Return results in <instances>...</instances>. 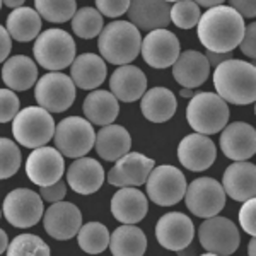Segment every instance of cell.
<instances>
[{
  "instance_id": "cell-49",
  "label": "cell",
  "mask_w": 256,
  "mask_h": 256,
  "mask_svg": "<svg viewBox=\"0 0 256 256\" xmlns=\"http://www.w3.org/2000/svg\"><path fill=\"white\" fill-rule=\"evenodd\" d=\"M4 4H6L7 7H10V9H18V7H22V4L26 2V0H2Z\"/></svg>"
},
{
  "instance_id": "cell-2",
  "label": "cell",
  "mask_w": 256,
  "mask_h": 256,
  "mask_svg": "<svg viewBox=\"0 0 256 256\" xmlns=\"http://www.w3.org/2000/svg\"><path fill=\"white\" fill-rule=\"evenodd\" d=\"M214 88L226 102L251 104L256 99V68L244 60L227 58L214 68Z\"/></svg>"
},
{
  "instance_id": "cell-24",
  "label": "cell",
  "mask_w": 256,
  "mask_h": 256,
  "mask_svg": "<svg viewBox=\"0 0 256 256\" xmlns=\"http://www.w3.org/2000/svg\"><path fill=\"white\" fill-rule=\"evenodd\" d=\"M169 6L164 0H130L128 6V19L134 26L144 31L168 28L171 22Z\"/></svg>"
},
{
  "instance_id": "cell-19",
  "label": "cell",
  "mask_w": 256,
  "mask_h": 256,
  "mask_svg": "<svg viewBox=\"0 0 256 256\" xmlns=\"http://www.w3.org/2000/svg\"><path fill=\"white\" fill-rule=\"evenodd\" d=\"M220 150L230 160H248L256 152V132L250 123L234 122L222 128Z\"/></svg>"
},
{
  "instance_id": "cell-12",
  "label": "cell",
  "mask_w": 256,
  "mask_h": 256,
  "mask_svg": "<svg viewBox=\"0 0 256 256\" xmlns=\"http://www.w3.org/2000/svg\"><path fill=\"white\" fill-rule=\"evenodd\" d=\"M2 214L10 226L28 229L38 224L43 217V198L30 188L12 190L4 200Z\"/></svg>"
},
{
  "instance_id": "cell-28",
  "label": "cell",
  "mask_w": 256,
  "mask_h": 256,
  "mask_svg": "<svg viewBox=\"0 0 256 256\" xmlns=\"http://www.w3.org/2000/svg\"><path fill=\"white\" fill-rule=\"evenodd\" d=\"M142 114L150 123H164L174 116L178 110L176 96L168 88H152L140 98Z\"/></svg>"
},
{
  "instance_id": "cell-34",
  "label": "cell",
  "mask_w": 256,
  "mask_h": 256,
  "mask_svg": "<svg viewBox=\"0 0 256 256\" xmlns=\"http://www.w3.org/2000/svg\"><path fill=\"white\" fill-rule=\"evenodd\" d=\"M102 28H104L102 16L94 7H82V9L76 10L72 18V30L82 40L96 38L102 31Z\"/></svg>"
},
{
  "instance_id": "cell-25",
  "label": "cell",
  "mask_w": 256,
  "mask_h": 256,
  "mask_svg": "<svg viewBox=\"0 0 256 256\" xmlns=\"http://www.w3.org/2000/svg\"><path fill=\"white\" fill-rule=\"evenodd\" d=\"M110 89L118 101L134 102L147 90V77L135 65H120L110 79Z\"/></svg>"
},
{
  "instance_id": "cell-5",
  "label": "cell",
  "mask_w": 256,
  "mask_h": 256,
  "mask_svg": "<svg viewBox=\"0 0 256 256\" xmlns=\"http://www.w3.org/2000/svg\"><path fill=\"white\" fill-rule=\"evenodd\" d=\"M36 64L50 72H60L76 58V41L67 31L52 28L40 32L32 46Z\"/></svg>"
},
{
  "instance_id": "cell-1",
  "label": "cell",
  "mask_w": 256,
  "mask_h": 256,
  "mask_svg": "<svg viewBox=\"0 0 256 256\" xmlns=\"http://www.w3.org/2000/svg\"><path fill=\"white\" fill-rule=\"evenodd\" d=\"M244 18L230 6H216L200 16L196 34L200 43L214 53H230L244 34Z\"/></svg>"
},
{
  "instance_id": "cell-33",
  "label": "cell",
  "mask_w": 256,
  "mask_h": 256,
  "mask_svg": "<svg viewBox=\"0 0 256 256\" xmlns=\"http://www.w3.org/2000/svg\"><path fill=\"white\" fill-rule=\"evenodd\" d=\"M77 242L86 253L99 254L108 250L110 230L101 222H88V224L80 226L79 232H77Z\"/></svg>"
},
{
  "instance_id": "cell-39",
  "label": "cell",
  "mask_w": 256,
  "mask_h": 256,
  "mask_svg": "<svg viewBox=\"0 0 256 256\" xmlns=\"http://www.w3.org/2000/svg\"><path fill=\"white\" fill-rule=\"evenodd\" d=\"M19 113V98L16 90L0 89V123L12 122Z\"/></svg>"
},
{
  "instance_id": "cell-6",
  "label": "cell",
  "mask_w": 256,
  "mask_h": 256,
  "mask_svg": "<svg viewBox=\"0 0 256 256\" xmlns=\"http://www.w3.org/2000/svg\"><path fill=\"white\" fill-rule=\"evenodd\" d=\"M12 122V135L22 147L36 148L46 146L55 135V122L52 113L41 106H28L19 110Z\"/></svg>"
},
{
  "instance_id": "cell-14",
  "label": "cell",
  "mask_w": 256,
  "mask_h": 256,
  "mask_svg": "<svg viewBox=\"0 0 256 256\" xmlns=\"http://www.w3.org/2000/svg\"><path fill=\"white\" fill-rule=\"evenodd\" d=\"M65 172L64 156L58 148L41 146L28 156L26 174L38 186H48L62 180Z\"/></svg>"
},
{
  "instance_id": "cell-31",
  "label": "cell",
  "mask_w": 256,
  "mask_h": 256,
  "mask_svg": "<svg viewBox=\"0 0 256 256\" xmlns=\"http://www.w3.org/2000/svg\"><path fill=\"white\" fill-rule=\"evenodd\" d=\"M41 28H43L41 16L36 12V9H31V7L12 9L6 24V30L10 34V38L19 41V43L34 41L41 32Z\"/></svg>"
},
{
  "instance_id": "cell-21",
  "label": "cell",
  "mask_w": 256,
  "mask_h": 256,
  "mask_svg": "<svg viewBox=\"0 0 256 256\" xmlns=\"http://www.w3.org/2000/svg\"><path fill=\"white\" fill-rule=\"evenodd\" d=\"M148 212V198L137 186L120 188L111 198V214L122 224H138Z\"/></svg>"
},
{
  "instance_id": "cell-29",
  "label": "cell",
  "mask_w": 256,
  "mask_h": 256,
  "mask_svg": "<svg viewBox=\"0 0 256 256\" xmlns=\"http://www.w3.org/2000/svg\"><path fill=\"white\" fill-rule=\"evenodd\" d=\"M2 80L12 90H28L38 80V65L26 55H12L2 67Z\"/></svg>"
},
{
  "instance_id": "cell-54",
  "label": "cell",
  "mask_w": 256,
  "mask_h": 256,
  "mask_svg": "<svg viewBox=\"0 0 256 256\" xmlns=\"http://www.w3.org/2000/svg\"><path fill=\"white\" fill-rule=\"evenodd\" d=\"M0 216H2V212H0Z\"/></svg>"
},
{
  "instance_id": "cell-44",
  "label": "cell",
  "mask_w": 256,
  "mask_h": 256,
  "mask_svg": "<svg viewBox=\"0 0 256 256\" xmlns=\"http://www.w3.org/2000/svg\"><path fill=\"white\" fill-rule=\"evenodd\" d=\"M230 7L239 12L242 18L253 19L256 16V0H229Z\"/></svg>"
},
{
  "instance_id": "cell-35",
  "label": "cell",
  "mask_w": 256,
  "mask_h": 256,
  "mask_svg": "<svg viewBox=\"0 0 256 256\" xmlns=\"http://www.w3.org/2000/svg\"><path fill=\"white\" fill-rule=\"evenodd\" d=\"M36 12L48 22H67L77 10L76 0H34Z\"/></svg>"
},
{
  "instance_id": "cell-52",
  "label": "cell",
  "mask_w": 256,
  "mask_h": 256,
  "mask_svg": "<svg viewBox=\"0 0 256 256\" xmlns=\"http://www.w3.org/2000/svg\"><path fill=\"white\" fill-rule=\"evenodd\" d=\"M164 2H168V4H174V2H178V0H164Z\"/></svg>"
},
{
  "instance_id": "cell-30",
  "label": "cell",
  "mask_w": 256,
  "mask_h": 256,
  "mask_svg": "<svg viewBox=\"0 0 256 256\" xmlns=\"http://www.w3.org/2000/svg\"><path fill=\"white\" fill-rule=\"evenodd\" d=\"M84 116L89 120L92 125L104 126L113 123L118 118L120 104L118 99L113 96L111 90L94 89L88 98L84 99Z\"/></svg>"
},
{
  "instance_id": "cell-3",
  "label": "cell",
  "mask_w": 256,
  "mask_h": 256,
  "mask_svg": "<svg viewBox=\"0 0 256 256\" xmlns=\"http://www.w3.org/2000/svg\"><path fill=\"white\" fill-rule=\"evenodd\" d=\"M142 36L130 20H113L99 32L98 48L102 60L113 65H126L140 55Z\"/></svg>"
},
{
  "instance_id": "cell-51",
  "label": "cell",
  "mask_w": 256,
  "mask_h": 256,
  "mask_svg": "<svg viewBox=\"0 0 256 256\" xmlns=\"http://www.w3.org/2000/svg\"><path fill=\"white\" fill-rule=\"evenodd\" d=\"M181 96H183V98H186V99H190V98L193 96V89L183 88V89H181Z\"/></svg>"
},
{
  "instance_id": "cell-41",
  "label": "cell",
  "mask_w": 256,
  "mask_h": 256,
  "mask_svg": "<svg viewBox=\"0 0 256 256\" xmlns=\"http://www.w3.org/2000/svg\"><path fill=\"white\" fill-rule=\"evenodd\" d=\"M130 0H96V9L101 16L106 18H120L126 14Z\"/></svg>"
},
{
  "instance_id": "cell-9",
  "label": "cell",
  "mask_w": 256,
  "mask_h": 256,
  "mask_svg": "<svg viewBox=\"0 0 256 256\" xmlns=\"http://www.w3.org/2000/svg\"><path fill=\"white\" fill-rule=\"evenodd\" d=\"M198 241L210 254L229 256L236 253L241 236L238 226L230 218L214 216L207 217L198 227Z\"/></svg>"
},
{
  "instance_id": "cell-26",
  "label": "cell",
  "mask_w": 256,
  "mask_h": 256,
  "mask_svg": "<svg viewBox=\"0 0 256 256\" xmlns=\"http://www.w3.org/2000/svg\"><path fill=\"white\" fill-rule=\"evenodd\" d=\"M108 70L102 56L94 53H82L76 56L70 65V79L76 88L84 90H94L106 80Z\"/></svg>"
},
{
  "instance_id": "cell-7",
  "label": "cell",
  "mask_w": 256,
  "mask_h": 256,
  "mask_svg": "<svg viewBox=\"0 0 256 256\" xmlns=\"http://www.w3.org/2000/svg\"><path fill=\"white\" fill-rule=\"evenodd\" d=\"M55 147L62 156L70 159L84 158L92 150L96 132L92 123L80 116H68L55 126Z\"/></svg>"
},
{
  "instance_id": "cell-38",
  "label": "cell",
  "mask_w": 256,
  "mask_h": 256,
  "mask_svg": "<svg viewBox=\"0 0 256 256\" xmlns=\"http://www.w3.org/2000/svg\"><path fill=\"white\" fill-rule=\"evenodd\" d=\"M22 156L18 144L10 138L0 137V180H9L19 171Z\"/></svg>"
},
{
  "instance_id": "cell-36",
  "label": "cell",
  "mask_w": 256,
  "mask_h": 256,
  "mask_svg": "<svg viewBox=\"0 0 256 256\" xmlns=\"http://www.w3.org/2000/svg\"><path fill=\"white\" fill-rule=\"evenodd\" d=\"M9 256H50V246L43 241L40 236L34 234H20V236L14 238L7 246L6 251Z\"/></svg>"
},
{
  "instance_id": "cell-46",
  "label": "cell",
  "mask_w": 256,
  "mask_h": 256,
  "mask_svg": "<svg viewBox=\"0 0 256 256\" xmlns=\"http://www.w3.org/2000/svg\"><path fill=\"white\" fill-rule=\"evenodd\" d=\"M205 56H207L208 64L216 67V65H218L220 62H224V60L229 58V53H214V52H208Z\"/></svg>"
},
{
  "instance_id": "cell-13",
  "label": "cell",
  "mask_w": 256,
  "mask_h": 256,
  "mask_svg": "<svg viewBox=\"0 0 256 256\" xmlns=\"http://www.w3.org/2000/svg\"><path fill=\"white\" fill-rule=\"evenodd\" d=\"M181 53L180 40L172 31L166 28L152 30L147 32V36L142 40L140 55L144 62L152 68H169L176 62Z\"/></svg>"
},
{
  "instance_id": "cell-27",
  "label": "cell",
  "mask_w": 256,
  "mask_h": 256,
  "mask_svg": "<svg viewBox=\"0 0 256 256\" xmlns=\"http://www.w3.org/2000/svg\"><path fill=\"white\" fill-rule=\"evenodd\" d=\"M96 152L101 159L108 160V162H114L132 148V137L128 130L122 125H104L96 134Z\"/></svg>"
},
{
  "instance_id": "cell-15",
  "label": "cell",
  "mask_w": 256,
  "mask_h": 256,
  "mask_svg": "<svg viewBox=\"0 0 256 256\" xmlns=\"http://www.w3.org/2000/svg\"><path fill=\"white\" fill-rule=\"evenodd\" d=\"M156 238L169 251H183L193 242L195 226L192 218L181 212L164 214L156 226Z\"/></svg>"
},
{
  "instance_id": "cell-42",
  "label": "cell",
  "mask_w": 256,
  "mask_h": 256,
  "mask_svg": "<svg viewBox=\"0 0 256 256\" xmlns=\"http://www.w3.org/2000/svg\"><path fill=\"white\" fill-rule=\"evenodd\" d=\"M40 195L48 204H55V202L64 200L65 195H67V183L58 180L53 184H48V186H40Z\"/></svg>"
},
{
  "instance_id": "cell-4",
  "label": "cell",
  "mask_w": 256,
  "mask_h": 256,
  "mask_svg": "<svg viewBox=\"0 0 256 256\" xmlns=\"http://www.w3.org/2000/svg\"><path fill=\"white\" fill-rule=\"evenodd\" d=\"M229 106L216 92H198L186 106L188 125L204 135H216L229 123Z\"/></svg>"
},
{
  "instance_id": "cell-8",
  "label": "cell",
  "mask_w": 256,
  "mask_h": 256,
  "mask_svg": "<svg viewBox=\"0 0 256 256\" xmlns=\"http://www.w3.org/2000/svg\"><path fill=\"white\" fill-rule=\"evenodd\" d=\"M147 198L159 207H172L180 204L186 192V178L174 166L152 168L146 180Z\"/></svg>"
},
{
  "instance_id": "cell-18",
  "label": "cell",
  "mask_w": 256,
  "mask_h": 256,
  "mask_svg": "<svg viewBox=\"0 0 256 256\" xmlns=\"http://www.w3.org/2000/svg\"><path fill=\"white\" fill-rule=\"evenodd\" d=\"M108 172V183L113 186H140L146 184L148 172L154 168V159L140 154V152H126Z\"/></svg>"
},
{
  "instance_id": "cell-22",
  "label": "cell",
  "mask_w": 256,
  "mask_h": 256,
  "mask_svg": "<svg viewBox=\"0 0 256 256\" xmlns=\"http://www.w3.org/2000/svg\"><path fill=\"white\" fill-rule=\"evenodd\" d=\"M67 183L79 195H92L104 183V169L92 158H77L67 169Z\"/></svg>"
},
{
  "instance_id": "cell-10",
  "label": "cell",
  "mask_w": 256,
  "mask_h": 256,
  "mask_svg": "<svg viewBox=\"0 0 256 256\" xmlns=\"http://www.w3.org/2000/svg\"><path fill=\"white\" fill-rule=\"evenodd\" d=\"M34 98L50 113H64L76 101V84L62 72H50L36 80Z\"/></svg>"
},
{
  "instance_id": "cell-11",
  "label": "cell",
  "mask_w": 256,
  "mask_h": 256,
  "mask_svg": "<svg viewBox=\"0 0 256 256\" xmlns=\"http://www.w3.org/2000/svg\"><path fill=\"white\" fill-rule=\"evenodd\" d=\"M184 204L193 216L207 218L218 216L226 207V192L222 184L214 178H196L186 184Z\"/></svg>"
},
{
  "instance_id": "cell-45",
  "label": "cell",
  "mask_w": 256,
  "mask_h": 256,
  "mask_svg": "<svg viewBox=\"0 0 256 256\" xmlns=\"http://www.w3.org/2000/svg\"><path fill=\"white\" fill-rule=\"evenodd\" d=\"M12 50V38L4 26H0V64L6 62L10 55Z\"/></svg>"
},
{
  "instance_id": "cell-48",
  "label": "cell",
  "mask_w": 256,
  "mask_h": 256,
  "mask_svg": "<svg viewBox=\"0 0 256 256\" xmlns=\"http://www.w3.org/2000/svg\"><path fill=\"white\" fill-rule=\"evenodd\" d=\"M7 246H9V238H7V232L4 229H0V254L6 253Z\"/></svg>"
},
{
  "instance_id": "cell-16",
  "label": "cell",
  "mask_w": 256,
  "mask_h": 256,
  "mask_svg": "<svg viewBox=\"0 0 256 256\" xmlns=\"http://www.w3.org/2000/svg\"><path fill=\"white\" fill-rule=\"evenodd\" d=\"M43 226L48 236L56 241H67L77 236L82 226V212L70 202H55L43 214Z\"/></svg>"
},
{
  "instance_id": "cell-37",
  "label": "cell",
  "mask_w": 256,
  "mask_h": 256,
  "mask_svg": "<svg viewBox=\"0 0 256 256\" xmlns=\"http://www.w3.org/2000/svg\"><path fill=\"white\" fill-rule=\"evenodd\" d=\"M200 6L195 4L193 0H178L169 9V18L171 22H174L181 30H192L196 28L198 20H200Z\"/></svg>"
},
{
  "instance_id": "cell-43",
  "label": "cell",
  "mask_w": 256,
  "mask_h": 256,
  "mask_svg": "<svg viewBox=\"0 0 256 256\" xmlns=\"http://www.w3.org/2000/svg\"><path fill=\"white\" fill-rule=\"evenodd\" d=\"M242 55H246L248 58H254L256 56V24L251 22L244 28V34L239 43Z\"/></svg>"
},
{
  "instance_id": "cell-47",
  "label": "cell",
  "mask_w": 256,
  "mask_h": 256,
  "mask_svg": "<svg viewBox=\"0 0 256 256\" xmlns=\"http://www.w3.org/2000/svg\"><path fill=\"white\" fill-rule=\"evenodd\" d=\"M193 2L198 4L200 7H207V9H210V7L222 6V4H224L226 0H193Z\"/></svg>"
},
{
  "instance_id": "cell-17",
  "label": "cell",
  "mask_w": 256,
  "mask_h": 256,
  "mask_svg": "<svg viewBox=\"0 0 256 256\" xmlns=\"http://www.w3.org/2000/svg\"><path fill=\"white\" fill-rule=\"evenodd\" d=\"M217 147L208 135L190 134L178 146V160L188 171H205L216 162Z\"/></svg>"
},
{
  "instance_id": "cell-53",
  "label": "cell",
  "mask_w": 256,
  "mask_h": 256,
  "mask_svg": "<svg viewBox=\"0 0 256 256\" xmlns=\"http://www.w3.org/2000/svg\"><path fill=\"white\" fill-rule=\"evenodd\" d=\"M2 4H4V2H2V0H0V9H2Z\"/></svg>"
},
{
  "instance_id": "cell-50",
  "label": "cell",
  "mask_w": 256,
  "mask_h": 256,
  "mask_svg": "<svg viewBox=\"0 0 256 256\" xmlns=\"http://www.w3.org/2000/svg\"><path fill=\"white\" fill-rule=\"evenodd\" d=\"M256 239L254 236H251V241H250V244H248V253H250V256H254L256 254Z\"/></svg>"
},
{
  "instance_id": "cell-23",
  "label": "cell",
  "mask_w": 256,
  "mask_h": 256,
  "mask_svg": "<svg viewBox=\"0 0 256 256\" xmlns=\"http://www.w3.org/2000/svg\"><path fill=\"white\" fill-rule=\"evenodd\" d=\"M226 195L236 202H246L256 195V168L248 160H234L222 178Z\"/></svg>"
},
{
  "instance_id": "cell-32",
  "label": "cell",
  "mask_w": 256,
  "mask_h": 256,
  "mask_svg": "<svg viewBox=\"0 0 256 256\" xmlns=\"http://www.w3.org/2000/svg\"><path fill=\"white\" fill-rule=\"evenodd\" d=\"M108 248L114 256H142L147 251V238L135 224H123L113 230Z\"/></svg>"
},
{
  "instance_id": "cell-20",
  "label": "cell",
  "mask_w": 256,
  "mask_h": 256,
  "mask_svg": "<svg viewBox=\"0 0 256 256\" xmlns=\"http://www.w3.org/2000/svg\"><path fill=\"white\" fill-rule=\"evenodd\" d=\"M172 67V77L181 88L195 89L205 84L210 76V64L204 53L186 50L180 53Z\"/></svg>"
},
{
  "instance_id": "cell-40",
  "label": "cell",
  "mask_w": 256,
  "mask_h": 256,
  "mask_svg": "<svg viewBox=\"0 0 256 256\" xmlns=\"http://www.w3.org/2000/svg\"><path fill=\"white\" fill-rule=\"evenodd\" d=\"M239 226L250 236L256 234V200L248 198L246 202H242V207L239 210Z\"/></svg>"
}]
</instances>
